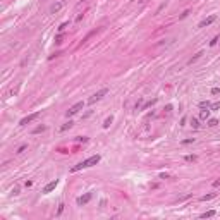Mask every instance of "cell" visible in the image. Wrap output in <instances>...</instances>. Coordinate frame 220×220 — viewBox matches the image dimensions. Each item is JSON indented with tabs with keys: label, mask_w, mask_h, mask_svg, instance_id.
Instances as JSON below:
<instances>
[{
	"label": "cell",
	"mask_w": 220,
	"mask_h": 220,
	"mask_svg": "<svg viewBox=\"0 0 220 220\" xmlns=\"http://www.w3.org/2000/svg\"><path fill=\"white\" fill-rule=\"evenodd\" d=\"M191 125L194 127V129H198V127H200V124H198V120H196V119H191Z\"/></svg>",
	"instance_id": "18"
},
{
	"label": "cell",
	"mask_w": 220,
	"mask_h": 220,
	"mask_svg": "<svg viewBox=\"0 0 220 220\" xmlns=\"http://www.w3.org/2000/svg\"><path fill=\"white\" fill-rule=\"evenodd\" d=\"M62 211H64V205H60V206H58V210H57V215H60Z\"/></svg>",
	"instance_id": "26"
},
{
	"label": "cell",
	"mask_w": 220,
	"mask_h": 220,
	"mask_svg": "<svg viewBox=\"0 0 220 220\" xmlns=\"http://www.w3.org/2000/svg\"><path fill=\"white\" fill-rule=\"evenodd\" d=\"M57 184H58V181H57V179H55V181H52V182H48L47 186H45V187H43V193H45V194H47V193H50V191H53V189H55V187H57Z\"/></svg>",
	"instance_id": "7"
},
{
	"label": "cell",
	"mask_w": 220,
	"mask_h": 220,
	"mask_svg": "<svg viewBox=\"0 0 220 220\" xmlns=\"http://www.w3.org/2000/svg\"><path fill=\"white\" fill-rule=\"evenodd\" d=\"M62 38H64V35H62V33H60V35H57V36H55V43H60V41H62Z\"/></svg>",
	"instance_id": "21"
},
{
	"label": "cell",
	"mask_w": 220,
	"mask_h": 220,
	"mask_svg": "<svg viewBox=\"0 0 220 220\" xmlns=\"http://www.w3.org/2000/svg\"><path fill=\"white\" fill-rule=\"evenodd\" d=\"M217 41H218V36H215V38L211 40V41H210V45H211V47H215V45H217Z\"/></svg>",
	"instance_id": "23"
},
{
	"label": "cell",
	"mask_w": 220,
	"mask_h": 220,
	"mask_svg": "<svg viewBox=\"0 0 220 220\" xmlns=\"http://www.w3.org/2000/svg\"><path fill=\"white\" fill-rule=\"evenodd\" d=\"M210 112H211V110H208V108H205V110H201L200 117H201V119H208V117H210Z\"/></svg>",
	"instance_id": "9"
},
{
	"label": "cell",
	"mask_w": 220,
	"mask_h": 220,
	"mask_svg": "<svg viewBox=\"0 0 220 220\" xmlns=\"http://www.w3.org/2000/svg\"><path fill=\"white\" fill-rule=\"evenodd\" d=\"M66 28H69V22H62V24L58 26V31L62 33V31H64V29H66Z\"/></svg>",
	"instance_id": "17"
},
{
	"label": "cell",
	"mask_w": 220,
	"mask_h": 220,
	"mask_svg": "<svg viewBox=\"0 0 220 220\" xmlns=\"http://www.w3.org/2000/svg\"><path fill=\"white\" fill-rule=\"evenodd\" d=\"M38 117H40V112H35V114H29V115H26L24 119H21L19 125H26V124H29V122H33V120H36Z\"/></svg>",
	"instance_id": "3"
},
{
	"label": "cell",
	"mask_w": 220,
	"mask_h": 220,
	"mask_svg": "<svg viewBox=\"0 0 220 220\" xmlns=\"http://www.w3.org/2000/svg\"><path fill=\"white\" fill-rule=\"evenodd\" d=\"M62 5H64L62 2H58V4H55V5H52V9H50V12H52V14H57L58 10L62 9Z\"/></svg>",
	"instance_id": "8"
},
{
	"label": "cell",
	"mask_w": 220,
	"mask_h": 220,
	"mask_svg": "<svg viewBox=\"0 0 220 220\" xmlns=\"http://www.w3.org/2000/svg\"><path fill=\"white\" fill-rule=\"evenodd\" d=\"M181 143H182V144H191V143H194V138H187V139H182Z\"/></svg>",
	"instance_id": "15"
},
{
	"label": "cell",
	"mask_w": 220,
	"mask_h": 220,
	"mask_svg": "<svg viewBox=\"0 0 220 220\" xmlns=\"http://www.w3.org/2000/svg\"><path fill=\"white\" fill-rule=\"evenodd\" d=\"M213 186H215V187H218V186H220V179H217V181L213 182Z\"/></svg>",
	"instance_id": "27"
},
{
	"label": "cell",
	"mask_w": 220,
	"mask_h": 220,
	"mask_svg": "<svg viewBox=\"0 0 220 220\" xmlns=\"http://www.w3.org/2000/svg\"><path fill=\"white\" fill-rule=\"evenodd\" d=\"M112 122H114V117H108V119H105V122H103V127H105V129H108Z\"/></svg>",
	"instance_id": "10"
},
{
	"label": "cell",
	"mask_w": 220,
	"mask_h": 220,
	"mask_svg": "<svg viewBox=\"0 0 220 220\" xmlns=\"http://www.w3.org/2000/svg\"><path fill=\"white\" fill-rule=\"evenodd\" d=\"M89 200H91V193H86L84 196H79V198H77V205L83 206V205H86Z\"/></svg>",
	"instance_id": "6"
},
{
	"label": "cell",
	"mask_w": 220,
	"mask_h": 220,
	"mask_svg": "<svg viewBox=\"0 0 220 220\" xmlns=\"http://www.w3.org/2000/svg\"><path fill=\"white\" fill-rule=\"evenodd\" d=\"M83 105H84L83 102H77L76 105H72L71 108H69V110H67V117H72V115H76L77 112H79V110L83 108Z\"/></svg>",
	"instance_id": "4"
},
{
	"label": "cell",
	"mask_w": 220,
	"mask_h": 220,
	"mask_svg": "<svg viewBox=\"0 0 220 220\" xmlns=\"http://www.w3.org/2000/svg\"><path fill=\"white\" fill-rule=\"evenodd\" d=\"M213 215H215V210H210V211H206V213H203L201 218H210V217H213Z\"/></svg>",
	"instance_id": "11"
},
{
	"label": "cell",
	"mask_w": 220,
	"mask_h": 220,
	"mask_svg": "<svg viewBox=\"0 0 220 220\" xmlns=\"http://www.w3.org/2000/svg\"><path fill=\"white\" fill-rule=\"evenodd\" d=\"M217 124H218V120H217V119H210V120H208V125H210V127H215Z\"/></svg>",
	"instance_id": "16"
},
{
	"label": "cell",
	"mask_w": 220,
	"mask_h": 220,
	"mask_svg": "<svg viewBox=\"0 0 220 220\" xmlns=\"http://www.w3.org/2000/svg\"><path fill=\"white\" fill-rule=\"evenodd\" d=\"M200 55H203V53H201V52H200V53H196V55H194V57H193L191 60H189V64H193V62H194V60H196V58H200Z\"/></svg>",
	"instance_id": "22"
},
{
	"label": "cell",
	"mask_w": 220,
	"mask_h": 220,
	"mask_svg": "<svg viewBox=\"0 0 220 220\" xmlns=\"http://www.w3.org/2000/svg\"><path fill=\"white\" fill-rule=\"evenodd\" d=\"M107 93H108V89H107V88H102L100 91H96L95 95H93L91 98H89V100H88V103H89V105H93L95 102H98V100H102V98H103V96H105Z\"/></svg>",
	"instance_id": "2"
},
{
	"label": "cell",
	"mask_w": 220,
	"mask_h": 220,
	"mask_svg": "<svg viewBox=\"0 0 220 220\" xmlns=\"http://www.w3.org/2000/svg\"><path fill=\"white\" fill-rule=\"evenodd\" d=\"M72 122H71V120H69V122H67V124H64L62 125V127H60V131H62V133H64V131H67V129H71V127H72Z\"/></svg>",
	"instance_id": "13"
},
{
	"label": "cell",
	"mask_w": 220,
	"mask_h": 220,
	"mask_svg": "<svg viewBox=\"0 0 220 220\" xmlns=\"http://www.w3.org/2000/svg\"><path fill=\"white\" fill-rule=\"evenodd\" d=\"M45 129H47V127H45V125H38V127H36V129H35V131H33V133H35V134H38V133H43V131H45Z\"/></svg>",
	"instance_id": "14"
},
{
	"label": "cell",
	"mask_w": 220,
	"mask_h": 220,
	"mask_svg": "<svg viewBox=\"0 0 220 220\" xmlns=\"http://www.w3.org/2000/svg\"><path fill=\"white\" fill-rule=\"evenodd\" d=\"M215 21H217V16L211 14V16H208L205 21H201V22H200V28H206V26H210L211 22H215Z\"/></svg>",
	"instance_id": "5"
},
{
	"label": "cell",
	"mask_w": 220,
	"mask_h": 220,
	"mask_svg": "<svg viewBox=\"0 0 220 220\" xmlns=\"http://www.w3.org/2000/svg\"><path fill=\"white\" fill-rule=\"evenodd\" d=\"M186 160H187V162H194V160H196V155H187Z\"/></svg>",
	"instance_id": "20"
},
{
	"label": "cell",
	"mask_w": 220,
	"mask_h": 220,
	"mask_svg": "<svg viewBox=\"0 0 220 220\" xmlns=\"http://www.w3.org/2000/svg\"><path fill=\"white\" fill-rule=\"evenodd\" d=\"M200 107H201V108H210V103H208V102H201V103H200Z\"/></svg>",
	"instance_id": "19"
},
{
	"label": "cell",
	"mask_w": 220,
	"mask_h": 220,
	"mask_svg": "<svg viewBox=\"0 0 220 220\" xmlns=\"http://www.w3.org/2000/svg\"><path fill=\"white\" fill-rule=\"evenodd\" d=\"M98 162H100V155H93V156L86 158L84 162L74 165V167H72V172H77V170H81V169H88V167H93V165H96Z\"/></svg>",
	"instance_id": "1"
},
{
	"label": "cell",
	"mask_w": 220,
	"mask_h": 220,
	"mask_svg": "<svg viewBox=\"0 0 220 220\" xmlns=\"http://www.w3.org/2000/svg\"><path fill=\"white\" fill-rule=\"evenodd\" d=\"M210 108H213V110H215V108H220V102H217V103H213V105H211Z\"/></svg>",
	"instance_id": "25"
},
{
	"label": "cell",
	"mask_w": 220,
	"mask_h": 220,
	"mask_svg": "<svg viewBox=\"0 0 220 220\" xmlns=\"http://www.w3.org/2000/svg\"><path fill=\"white\" fill-rule=\"evenodd\" d=\"M215 198V193H211V194H205V196H201V201H208V200H213Z\"/></svg>",
	"instance_id": "12"
},
{
	"label": "cell",
	"mask_w": 220,
	"mask_h": 220,
	"mask_svg": "<svg viewBox=\"0 0 220 220\" xmlns=\"http://www.w3.org/2000/svg\"><path fill=\"white\" fill-rule=\"evenodd\" d=\"M218 93H220L218 88H213V89H211V95H218Z\"/></svg>",
	"instance_id": "24"
}]
</instances>
